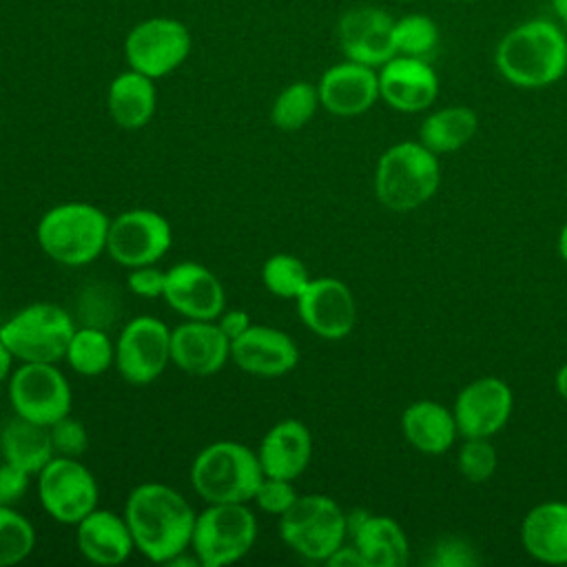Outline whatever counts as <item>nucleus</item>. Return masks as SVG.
Wrapping results in <instances>:
<instances>
[{
	"mask_svg": "<svg viewBox=\"0 0 567 567\" xmlns=\"http://www.w3.org/2000/svg\"><path fill=\"white\" fill-rule=\"evenodd\" d=\"M122 514L135 551L151 563L166 565L190 547L197 512L179 489L166 483L148 481L135 485L126 496Z\"/></svg>",
	"mask_w": 567,
	"mask_h": 567,
	"instance_id": "nucleus-1",
	"label": "nucleus"
},
{
	"mask_svg": "<svg viewBox=\"0 0 567 567\" xmlns=\"http://www.w3.org/2000/svg\"><path fill=\"white\" fill-rule=\"evenodd\" d=\"M494 62L514 86H549L567 71V35L558 24L543 18L520 22L501 38Z\"/></svg>",
	"mask_w": 567,
	"mask_h": 567,
	"instance_id": "nucleus-2",
	"label": "nucleus"
},
{
	"mask_svg": "<svg viewBox=\"0 0 567 567\" xmlns=\"http://www.w3.org/2000/svg\"><path fill=\"white\" fill-rule=\"evenodd\" d=\"M111 217L89 202H62L44 210L35 226L40 250L55 264L80 268L106 252Z\"/></svg>",
	"mask_w": 567,
	"mask_h": 567,
	"instance_id": "nucleus-3",
	"label": "nucleus"
},
{
	"mask_svg": "<svg viewBox=\"0 0 567 567\" xmlns=\"http://www.w3.org/2000/svg\"><path fill=\"white\" fill-rule=\"evenodd\" d=\"M188 476L204 503H252L264 470L257 450L239 441H213L197 452Z\"/></svg>",
	"mask_w": 567,
	"mask_h": 567,
	"instance_id": "nucleus-4",
	"label": "nucleus"
},
{
	"mask_svg": "<svg viewBox=\"0 0 567 567\" xmlns=\"http://www.w3.org/2000/svg\"><path fill=\"white\" fill-rule=\"evenodd\" d=\"M441 164L421 142H399L383 151L374 171V193L379 202L408 213L425 204L439 188Z\"/></svg>",
	"mask_w": 567,
	"mask_h": 567,
	"instance_id": "nucleus-5",
	"label": "nucleus"
},
{
	"mask_svg": "<svg viewBox=\"0 0 567 567\" xmlns=\"http://www.w3.org/2000/svg\"><path fill=\"white\" fill-rule=\"evenodd\" d=\"M69 310L51 301H33L0 326V339L20 363H58L75 330Z\"/></svg>",
	"mask_w": 567,
	"mask_h": 567,
	"instance_id": "nucleus-6",
	"label": "nucleus"
},
{
	"mask_svg": "<svg viewBox=\"0 0 567 567\" xmlns=\"http://www.w3.org/2000/svg\"><path fill=\"white\" fill-rule=\"evenodd\" d=\"M257 532L248 503H206L195 516L190 549L202 567H226L250 554Z\"/></svg>",
	"mask_w": 567,
	"mask_h": 567,
	"instance_id": "nucleus-7",
	"label": "nucleus"
},
{
	"mask_svg": "<svg viewBox=\"0 0 567 567\" xmlns=\"http://www.w3.org/2000/svg\"><path fill=\"white\" fill-rule=\"evenodd\" d=\"M279 536L308 560H328L348 540L346 512L326 494H301L279 516Z\"/></svg>",
	"mask_w": 567,
	"mask_h": 567,
	"instance_id": "nucleus-8",
	"label": "nucleus"
},
{
	"mask_svg": "<svg viewBox=\"0 0 567 567\" xmlns=\"http://www.w3.org/2000/svg\"><path fill=\"white\" fill-rule=\"evenodd\" d=\"M35 492L49 518L73 527L91 514L100 501L93 472L80 458L58 454L35 474Z\"/></svg>",
	"mask_w": 567,
	"mask_h": 567,
	"instance_id": "nucleus-9",
	"label": "nucleus"
},
{
	"mask_svg": "<svg viewBox=\"0 0 567 567\" xmlns=\"http://www.w3.org/2000/svg\"><path fill=\"white\" fill-rule=\"evenodd\" d=\"M7 396L13 414L47 427L71 414L73 405L69 379L58 363H20L9 377Z\"/></svg>",
	"mask_w": 567,
	"mask_h": 567,
	"instance_id": "nucleus-10",
	"label": "nucleus"
},
{
	"mask_svg": "<svg viewBox=\"0 0 567 567\" xmlns=\"http://www.w3.org/2000/svg\"><path fill=\"white\" fill-rule=\"evenodd\" d=\"M190 47L193 38L182 20L155 16L137 22L126 33L124 58L128 69L159 80L186 62Z\"/></svg>",
	"mask_w": 567,
	"mask_h": 567,
	"instance_id": "nucleus-11",
	"label": "nucleus"
},
{
	"mask_svg": "<svg viewBox=\"0 0 567 567\" xmlns=\"http://www.w3.org/2000/svg\"><path fill=\"white\" fill-rule=\"evenodd\" d=\"M171 330L153 315L126 321L115 339V370L131 385L157 381L171 363Z\"/></svg>",
	"mask_w": 567,
	"mask_h": 567,
	"instance_id": "nucleus-12",
	"label": "nucleus"
},
{
	"mask_svg": "<svg viewBox=\"0 0 567 567\" xmlns=\"http://www.w3.org/2000/svg\"><path fill=\"white\" fill-rule=\"evenodd\" d=\"M173 244L171 221L151 208H128L111 219L106 255L122 268L157 264Z\"/></svg>",
	"mask_w": 567,
	"mask_h": 567,
	"instance_id": "nucleus-13",
	"label": "nucleus"
},
{
	"mask_svg": "<svg viewBox=\"0 0 567 567\" xmlns=\"http://www.w3.org/2000/svg\"><path fill=\"white\" fill-rule=\"evenodd\" d=\"M295 303L301 323L328 341L348 337L357 323L354 295L337 277H312Z\"/></svg>",
	"mask_w": 567,
	"mask_h": 567,
	"instance_id": "nucleus-14",
	"label": "nucleus"
},
{
	"mask_svg": "<svg viewBox=\"0 0 567 567\" xmlns=\"http://www.w3.org/2000/svg\"><path fill=\"white\" fill-rule=\"evenodd\" d=\"M166 306L184 319L213 321L226 310L221 279L199 261H179L166 270Z\"/></svg>",
	"mask_w": 567,
	"mask_h": 567,
	"instance_id": "nucleus-15",
	"label": "nucleus"
},
{
	"mask_svg": "<svg viewBox=\"0 0 567 567\" xmlns=\"http://www.w3.org/2000/svg\"><path fill=\"white\" fill-rule=\"evenodd\" d=\"M337 42L346 60L379 69L396 55L394 18L379 7H354L339 18Z\"/></svg>",
	"mask_w": 567,
	"mask_h": 567,
	"instance_id": "nucleus-16",
	"label": "nucleus"
},
{
	"mask_svg": "<svg viewBox=\"0 0 567 567\" xmlns=\"http://www.w3.org/2000/svg\"><path fill=\"white\" fill-rule=\"evenodd\" d=\"M514 408V394L503 379L481 377L467 383L454 401V419L458 434L465 439H489L509 421Z\"/></svg>",
	"mask_w": 567,
	"mask_h": 567,
	"instance_id": "nucleus-17",
	"label": "nucleus"
},
{
	"mask_svg": "<svg viewBox=\"0 0 567 567\" xmlns=\"http://www.w3.org/2000/svg\"><path fill=\"white\" fill-rule=\"evenodd\" d=\"M230 361L250 377L275 379L297 368L299 348L288 332L252 323L244 334L230 341Z\"/></svg>",
	"mask_w": 567,
	"mask_h": 567,
	"instance_id": "nucleus-18",
	"label": "nucleus"
},
{
	"mask_svg": "<svg viewBox=\"0 0 567 567\" xmlns=\"http://www.w3.org/2000/svg\"><path fill=\"white\" fill-rule=\"evenodd\" d=\"M230 361V339L219 323L186 319L171 330V363L190 377H213Z\"/></svg>",
	"mask_w": 567,
	"mask_h": 567,
	"instance_id": "nucleus-19",
	"label": "nucleus"
},
{
	"mask_svg": "<svg viewBox=\"0 0 567 567\" xmlns=\"http://www.w3.org/2000/svg\"><path fill=\"white\" fill-rule=\"evenodd\" d=\"M379 95L401 113L425 111L439 95V75L423 58L394 55L379 66Z\"/></svg>",
	"mask_w": 567,
	"mask_h": 567,
	"instance_id": "nucleus-20",
	"label": "nucleus"
},
{
	"mask_svg": "<svg viewBox=\"0 0 567 567\" xmlns=\"http://www.w3.org/2000/svg\"><path fill=\"white\" fill-rule=\"evenodd\" d=\"M321 106L339 117H354L374 106L379 95V71L374 66L343 60L323 71L319 78Z\"/></svg>",
	"mask_w": 567,
	"mask_h": 567,
	"instance_id": "nucleus-21",
	"label": "nucleus"
},
{
	"mask_svg": "<svg viewBox=\"0 0 567 567\" xmlns=\"http://www.w3.org/2000/svg\"><path fill=\"white\" fill-rule=\"evenodd\" d=\"M346 525L365 567H403L408 563V536L394 518L352 509L346 512Z\"/></svg>",
	"mask_w": 567,
	"mask_h": 567,
	"instance_id": "nucleus-22",
	"label": "nucleus"
},
{
	"mask_svg": "<svg viewBox=\"0 0 567 567\" xmlns=\"http://www.w3.org/2000/svg\"><path fill=\"white\" fill-rule=\"evenodd\" d=\"M257 456L264 476L295 481L312 458V434L299 419H281L261 436Z\"/></svg>",
	"mask_w": 567,
	"mask_h": 567,
	"instance_id": "nucleus-23",
	"label": "nucleus"
},
{
	"mask_svg": "<svg viewBox=\"0 0 567 567\" xmlns=\"http://www.w3.org/2000/svg\"><path fill=\"white\" fill-rule=\"evenodd\" d=\"M75 545L89 563L100 567L122 565L135 551L124 514L102 507H95L75 525Z\"/></svg>",
	"mask_w": 567,
	"mask_h": 567,
	"instance_id": "nucleus-24",
	"label": "nucleus"
},
{
	"mask_svg": "<svg viewBox=\"0 0 567 567\" xmlns=\"http://www.w3.org/2000/svg\"><path fill=\"white\" fill-rule=\"evenodd\" d=\"M155 109L157 91L153 78L135 69H126L111 80L106 91V111L115 126L124 131H140L153 120Z\"/></svg>",
	"mask_w": 567,
	"mask_h": 567,
	"instance_id": "nucleus-25",
	"label": "nucleus"
},
{
	"mask_svg": "<svg viewBox=\"0 0 567 567\" xmlns=\"http://www.w3.org/2000/svg\"><path fill=\"white\" fill-rule=\"evenodd\" d=\"M520 540L529 556L549 565H567V503L547 501L527 512Z\"/></svg>",
	"mask_w": 567,
	"mask_h": 567,
	"instance_id": "nucleus-26",
	"label": "nucleus"
},
{
	"mask_svg": "<svg viewBox=\"0 0 567 567\" xmlns=\"http://www.w3.org/2000/svg\"><path fill=\"white\" fill-rule=\"evenodd\" d=\"M401 430L408 443L425 454L447 452L458 434L454 412L430 399L414 401L403 410Z\"/></svg>",
	"mask_w": 567,
	"mask_h": 567,
	"instance_id": "nucleus-27",
	"label": "nucleus"
},
{
	"mask_svg": "<svg viewBox=\"0 0 567 567\" xmlns=\"http://www.w3.org/2000/svg\"><path fill=\"white\" fill-rule=\"evenodd\" d=\"M55 456L47 425L27 421L18 414L0 427V458L35 476Z\"/></svg>",
	"mask_w": 567,
	"mask_h": 567,
	"instance_id": "nucleus-28",
	"label": "nucleus"
},
{
	"mask_svg": "<svg viewBox=\"0 0 567 567\" xmlns=\"http://www.w3.org/2000/svg\"><path fill=\"white\" fill-rule=\"evenodd\" d=\"M478 131V115L470 106H445L425 115L419 126V142L432 153H454Z\"/></svg>",
	"mask_w": 567,
	"mask_h": 567,
	"instance_id": "nucleus-29",
	"label": "nucleus"
},
{
	"mask_svg": "<svg viewBox=\"0 0 567 567\" xmlns=\"http://www.w3.org/2000/svg\"><path fill=\"white\" fill-rule=\"evenodd\" d=\"M64 361L80 377H100L115 365V341L100 326H78L69 339Z\"/></svg>",
	"mask_w": 567,
	"mask_h": 567,
	"instance_id": "nucleus-30",
	"label": "nucleus"
},
{
	"mask_svg": "<svg viewBox=\"0 0 567 567\" xmlns=\"http://www.w3.org/2000/svg\"><path fill=\"white\" fill-rule=\"evenodd\" d=\"M321 106L319 102V89L310 82H292L284 86L272 106H270V122L279 131H299L303 128Z\"/></svg>",
	"mask_w": 567,
	"mask_h": 567,
	"instance_id": "nucleus-31",
	"label": "nucleus"
},
{
	"mask_svg": "<svg viewBox=\"0 0 567 567\" xmlns=\"http://www.w3.org/2000/svg\"><path fill=\"white\" fill-rule=\"evenodd\" d=\"M306 264L290 252H275L261 266L264 288L279 299H297L310 284Z\"/></svg>",
	"mask_w": 567,
	"mask_h": 567,
	"instance_id": "nucleus-32",
	"label": "nucleus"
},
{
	"mask_svg": "<svg viewBox=\"0 0 567 567\" xmlns=\"http://www.w3.org/2000/svg\"><path fill=\"white\" fill-rule=\"evenodd\" d=\"M35 549V527L13 505H0V567L20 565Z\"/></svg>",
	"mask_w": 567,
	"mask_h": 567,
	"instance_id": "nucleus-33",
	"label": "nucleus"
},
{
	"mask_svg": "<svg viewBox=\"0 0 567 567\" xmlns=\"http://www.w3.org/2000/svg\"><path fill=\"white\" fill-rule=\"evenodd\" d=\"M396 55L427 60L439 47V27L430 16L410 13L394 20Z\"/></svg>",
	"mask_w": 567,
	"mask_h": 567,
	"instance_id": "nucleus-34",
	"label": "nucleus"
},
{
	"mask_svg": "<svg viewBox=\"0 0 567 567\" xmlns=\"http://www.w3.org/2000/svg\"><path fill=\"white\" fill-rule=\"evenodd\" d=\"M498 454L489 439L470 436L458 450V470L470 483H483L496 472Z\"/></svg>",
	"mask_w": 567,
	"mask_h": 567,
	"instance_id": "nucleus-35",
	"label": "nucleus"
},
{
	"mask_svg": "<svg viewBox=\"0 0 567 567\" xmlns=\"http://www.w3.org/2000/svg\"><path fill=\"white\" fill-rule=\"evenodd\" d=\"M51 443L58 456H73L80 458L89 447V432L82 421L73 419L71 414L62 416L53 425H49Z\"/></svg>",
	"mask_w": 567,
	"mask_h": 567,
	"instance_id": "nucleus-36",
	"label": "nucleus"
},
{
	"mask_svg": "<svg viewBox=\"0 0 567 567\" xmlns=\"http://www.w3.org/2000/svg\"><path fill=\"white\" fill-rule=\"evenodd\" d=\"M297 489L292 485V481H286V478H272V476H264L255 496H252V503L264 512V514H270V516H281L295 501H297Z\"/></svg>",
	"mask_w": 567,
	"mask_h": 567,
	"instance_id": "nucleus-37",
	"label": "nucleus"
},
{
	"mask_svg": "<svg viewBox=\"0 0 567 567\" xmlns=\"http://www.w3.org/2000/svg\"><path fill=\"white\" fill-rule=\"evenodd\" d=\"M478 558L474 554V547L463 538H441L432 547V556L427 558L434 567H470Z\"/></svg>",
	"mask_w": 567,
	"mask_h": 567,
	"instance_id": "nucleus-38",
	"label": "nucleus"
},
{
	"mask_svg": "<svg viewBox=\"0 0 567 567\" xmlns=\"http://www.w3.org/2000/svg\"><path fill=\"white\" fill-rule=\"evenodd\" d=\"M164 284H166V270L157 268V264L128 268L126 286L133 295H137L142 299H162Z\"/></svg>",
	"mask_w": 567,
	"mask_h": 567,
	"instance_id": "nucleus-39",
	"label": "nucleus"
},
{
	"mask_svg": "<svg viewBox=\"0 0 567 567\" xmlns=\"http://www.w3.org/2000/svg\"><path fill=\"white\" fill-rule=\"evenodd\" d=\"M115 303H117V297L106 292V288H102V286L84 290L82 301H80V312L84 317L82 323L106 328V321H109Z\"/></svg>",
	"mask_w": 567,
	"mask_h": 567,
	"instance_id": "nucleus-40",
	"label": "nucleus"
},
{
	"mask_svg": "<svg viewBox=\"0 0 567 567\" xmlns=\"http://www.w3.org/2000/svg\"><path fill=\"white\" fill-rule=\"evenodd\" d=\"M29 481H31V474L2 461L0 463V505H16L27 494Z\"/></svg>",
	"mask_w": 567,
	"mask_h": 567,
	"instance_id": "nucleus-41",
	"label": "nucleus"
},
{
	"mask_svg": "<svg viewBox=\"0 0 567 567\" xmlns=\"http://www.w3.org/2000/svg\"><path fill=\"white\" fill-rule=\"evenodd\" d=\"M219 328L224 330V334L233 341L239 334H244L252 323H250V315L246 310H224L217 319Z\"/></svg>",
	"mask_w": 567,
	"mask_h": 567,
	"instance_id": "nucleus-42",
	"label": "nucleus"
},
{
	"mask_svg": "<svg viewBox=\"0 0 567 567\" xmlns=\"http://www.w3.org/2000/svg\"><path fill=\"white\" fill-rule=\"evenodd\" d=\"M330 567H365L359 549L352 543H343L337 551H332L326 560Z\"/></svg>",
	"mask_w": 567,
	"mask_h": 567,
	"instance_id": "nucleus-43",
	"label": "nucleus"
},
{
	"mask_svg": "<svg viewBox=\"0 0 567 567\" xmlns=\"http://www.w3.org/2000/svg\"><path fill=\"white\" fill-rule=\"evenodd\" d=\"M13 361H16V357L11 354V350L4 346V341L0 339V385L4 383V381H9V377H11V372H13Z\"/></svg>",
	"mask_w": 567,
	"mask_h": 567,
	"instance_id": "nucleus-44",
	"label": "nucleus"
},
{
	"mask_svg": "<svg viewBox=\"0 0 567 567\" xmlns=\"http://www.w3.org/2000/svg\"><path fill=\"white\" fill-rule=\"evenodd\" d=\"M556 390L563 396V401L567 403V361L556 372Z\"/></svg>",
	"mask_w": 567,
	"mask_h": 567,
	"instance_id": "nucleus-45",
	"label": "nucleus"
},
{
	"mask_svg": "<svg viewBox=\"0 0 567 567\" xmlns=\"http://www.w3.org/2000/svg\"><path fill=\"white\" fill-rule=\"evenodd\" d=\"M556 18L567 27V0H551Z\"/></svg>",
	"mask_w": 567,
	"mask_h": 567,
	"instance_id": "nucleus-46",
	"label": "nucleus"
},
{
	"mask_svg": "<svg viewBox=\"0 0 567 567\" xmlns=\"http://www.w3.org/2000/svg\"><path fill=\"white\" fill-rule=\"evenodd\" d=\"M558 255L563 261H567V221L563 224V228L558 233Z\"/></svg>",
	"mask_w": 567,
	"mask_h": 567,
	"instance_id": "nucleus-47",
	"label": "nucleus"
},
{
	"mask_svg": "<svg viewBox=\"0 0 567 567\" xmlns=\"http://www.w3.org/2000/svg\"><path fill=\"white\" fill-rule=\"evenodd\" d=\"M454 2H467L470 4V2H478V0H454Z\"/></svg>",
	"mask_w": 567,
	"mask_h": 567,
	"instance_id": "nucleus-48",
	"label": "nucleus"
},
{
	"mask_svg": "<svg viewBox=\"0 0 567 567\" xmlns=\"http://www.w3.org/2000/svg\"><path fill=\"white\" fill-rule=\"evenodd\" d=\"M399 2H414V0H399Z\"/></svg>",
	"mask_w": 567,
	"mask_h": 567,
	"instance_id": "nucleus-49",
	"label": "nucleus"
},
{
	"mask_svg": "<svg viewBox=\"0 0 567 567\" xmlns=\"http://www.w3.org/2000/svg\"><path fill=\"white\" fill-rule=\"evenodd\" d=\"M565 188H567V184H565Z\"/></svg>",
	"mask_w": 567,
	"mask_h": 567,
	"instance_id": "nucleus-50",
	"label": "nucleus"
}]
</instances>
